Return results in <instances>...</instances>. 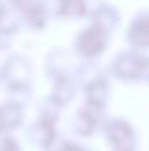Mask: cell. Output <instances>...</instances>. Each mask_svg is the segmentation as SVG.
Segmentation results:
<instances>
[{
  "label": "cell",
  "mask_w": 149,
  "mask_h": 151,
  "mask_svg": "<svg viewBox=\"0 0 149 151\" xmlns=\"http://www.w3.org/2000/svg\"><path fill=\"white\" fill-rule=\"evenodd\" d=\"M0 151H19V146L12 137L0 135Z\"/></svg>",
  "instance_id": "8fae6325"
},
{
  "label": "cell",
  "mask_w": 149,
  "mask_h": 151,
  "mask_svg": "<svg viewBox=\"0 0 149 151\" xmlns=\"http://www.w3.org/2000/svg\"><path fill=\"white\" fill-rule=\"evenodd\" d=\"M75 84L72 79H69L67 76H60L56 77V84L51 95V102L56 106H67L72 99H74Z\"/></svg>",
  "instance_id": "8992f818"
},
{
  "label": "cell",
  "mask_w": 149,
  "mask_h": 151,
  "mask_svg": "<svg viewBox=\"0 0 149 151\" xmlns=\"http://www.w3.org/2000/svg\"><path fill=\"white\" fill-rule=\"evenodd\" d=\"M4 128H5V125H4V118H2V113H0V134H2Z\"/></svg>",
  "instance_id": "7c38bea8"
},
{
  "label": "cell",
  "mask_w": 149,
  "mask_h": 151,
  "mask_svg": "<svg viewBox=\"0 0 149 151\" xmlns=\"http://www.w3.org/2000/svg\"><path fill=\"white\" fill-rule=\"evenodd\" d=\"M112 72L125 81L149 83V58L137 56L132 53H123L114 60Z\"/></svg>",
  "instance_id": "6da1fadb"
},
{
  "label": "cell",
  "mask_w": 149,
  "mask_h": 151,
  "mask_svg": "<svg viewBox=\"0 0 149 151\" xmlns=\"http://www.w3.org/2000/svg\"><path fill=\"white\" fill-rule=\"evenodd\" d=\"M105 135L114 151H133L135 148L133 128L123 119H111L105 125Z\"/></svg>",
  "instance_id": "3957f363"
},
{
  "label": "cell",
  "mask_w": 149,
  "mask_h": 151,
  "mask_svg": "<svg viewBox=\"0 0 149 151\" xmlns=\"http://www.w3.org/2000/svg\"><path fill=\"white\" fill-rule=\"evenodd\" d=\"M107 46V34H105V28L98 27V25H93L90 27L88 30H84L79 39H77V49L82 56L86 58H95L98 56Z\"/></svg>",
  "instance_id": "277c9868"
},
{
  "label": "cell",
  "mask_w": 149,
  "mask_h": 151,
  "mask_svg": "<svg viewBox=\"0 0 149 151\" xmlns=\"http://www.w3.org/2000/svg\"><path fill=\"white\" fill-rule=\"evenodd\" d=\"M30 65L25 58L21 56H12L9 58L5 63H4V69H2V77L5 81V84L9 86V90L14 93V91H25L28 88V83H30Z\"/></svg>",
  "instance_id": "7a4b0ae2"
},
{
  "label": "cell",
  "mask_w": 149,
  "mask_h": 151,
  "mask_svg": "<svg viewBox=\"0 0 149 151\" xmlns=\"http://www.w3.org/2000/svg\"><path fill=\"white\" fill-rule=\"evenodd\" d=\"M98 113H100V109H95L91 106L79 109L77 114L74 116V130L81 135L93 134L98 125Z\"/></svg>",
  "instance_id": "5b68a950"
},
{
  "label": "cell",
  "mask_w": 149,
  "mask_h": 151,
  "mask_svg": "<svg viewBox=\"0 0 149 151\" xmlns=\"http://www.w3.org/2000/svg\"><path fill=\"white\" fill-rule=\"evenodd\" d=\"M86 12L84 0H60V14L72 18V16H82Z\"/></svg>",
  "instance_id": "9c48e42d"
},
{
  "label": "cell",
  "mask_w": 149,
  "mask_h": 151,
  "mask_svg": "<svg viewBox=\"0 0 149 151\" xmlns=\"http://www.w3.org/2000/svg\"><path fill=\"white\" fill-rule=\"evenodd\" d=\"M128 39L132 46L137 47H149V14L137 18L128 32Z\"/></svg>",
  "instance_id": "52a82bcc"
},
{
  "label": "cell",
  "mask_w": 149,
  "mask_h": 151,
  "mask_svg": "<svg viewBox=\"0 0 149 151\" xmlns=\"http://www.w3.org/2000/svg\"><path fill=\"white\" fill-rule=\"evenodd\" d=\"M2 118H4V125L5 128H16L21 121H23V111H21V104H18L16 100L7 102L2 109Z\"/></svg>",
  "instance_id": "ba28073f"
},
{
  "label": "cell",
  "mask_w": 149,
  "mask_h": 151,
  "mask_svg": "<svg viewBox=\"0 0 149 151\" xmlns=\"http://www.w3.org/2000/svg\"><path fill=\"white\" fill-rule=\"evenodd\" d=\"M56 139L47 146V151H84L82 146H79L75 142H70V141H56Z\"/></svg>",
  "instance_id": "30bf717a"
}]
</instances>
